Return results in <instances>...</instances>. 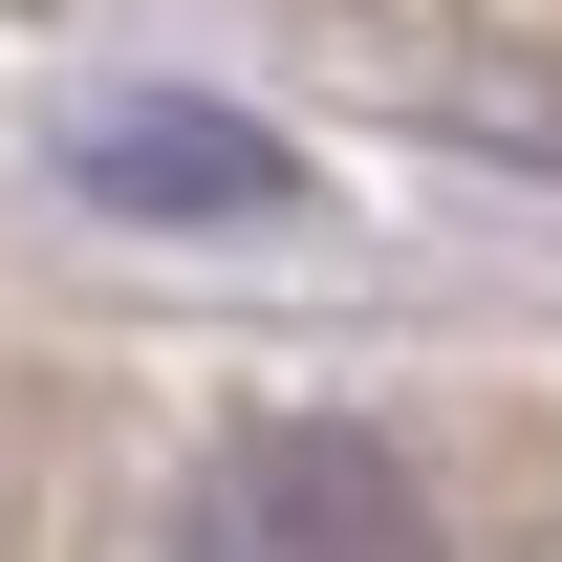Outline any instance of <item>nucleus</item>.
Returning <instances> with one entry per match:
<instances>
[{"mask_svg": "<svg viewBox=\"0 0 562 562\" xmlns=\"http://www.w3.org/2000/svg\"><path fill=\"white\" fill-rule=\"evenodd\" d=\"M173 562H454V541H432V497H412L390 432H347V412H238L195 476H173Z\"/></svg>", "mask_w": 562, "mask_h": 562, "instance_id": "f257e3e1", "label": "nucleus"}, {"mask_svg": "<svg viewBox=\"0 0 562 562\" xmlns=\"http://www.w3.org/2000/svg\"><path fill=\"white\" fill-rule=\"evenodd\" d=\"M44 151H66V195L109 216H173V238H260V216H303V151L260 131V109H216V87H66L44 109Z\"/></svg>", "mask_w": 562, "mask_h": 562, "instance_id": "f03ea898", "label": "nucleus"}]
</instances>
